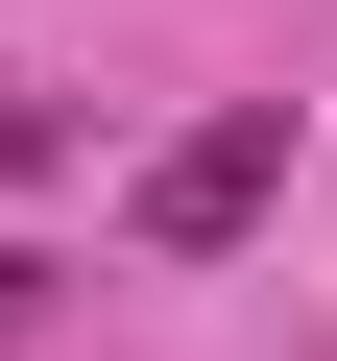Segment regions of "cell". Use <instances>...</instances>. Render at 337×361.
Returning a JSON list of instances; mask_svg holds the SVG:
<instances>
[{"instance_id": "obj_3", "label": "cell", "mask_w": 337, "mask_h": 361, "mask_svg": "<svg viewBox=\"0 0 337 361\" xmlns=\"http://www.w3.org/2000/svg\"><path fill=\"white\" fill-rule=\"evenodd\" d=\"M25 313H49V265H25V241H0V337H25Z\"/></svg>"}, {"instance_id": "obj_2", "label": "cell", "mask_w": 337, "mask_h": 361, "mask_svg": "<svg viewBox=\"0 0 337 361\" xmlns=\"http://www.w3.org/2000/svg\"><path fill=\"white\" fill-rule=\"evenodd\" d=\"M49 145H73V97H0V193H25V169H49Z\"/></svg>"}, {"instance_id": "obj_1", "label": "cell", "mask_w": 337, "mask_h": 361, "mask_svg": "<svg viewBox=\"0 0 337 361\" xmlns=\"http://www.w3.org/2000/svg\"><path fill=\"white\" fill-rule=\"evenodd\" d=\"M265 193H289V97H217L193 145H145V193H121V217H145L168 265H193V241H241Z\"/></svg>"}]
</instances>
